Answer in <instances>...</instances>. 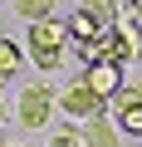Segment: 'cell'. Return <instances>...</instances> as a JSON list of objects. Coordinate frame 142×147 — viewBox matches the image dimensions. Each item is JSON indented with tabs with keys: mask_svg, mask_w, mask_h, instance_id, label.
I'll use <instances>...</instances> for the list:
<instances>
[{
	"mask_svg": "<svg viewBox=\"0 0 142 147\" xmlns=\"http://www.w3.org/2000/svg\"><path fill=\"white\" fill-rule=\"evenodd\" d=\"M79 147H122L118 142V123L103 113V118H88L83 127H79Z\"/></svg>",
	"mask_w": 142,
	"mask_h": 147,
	"instance_id": "cell-7",
	"label": "cell"
},
{
	"mask_svg": "<svg viewBox=\"0 0 142 147\" xmlns=\"http://www.w3.org/2000/svg\"><path fill=\"white\" fill-rule=\"evenodd\" d=\"M49 147H79V132H69V127H64V132H59V137H54Z\"/></svg>",
	"mask_w": 142,
	"mask_h": 147,
	"instance_id": "cell-13",
	"label": "cell"
},
{
	"mask_svg": "<svg viewBox=\"0 0 142 147\" xmlns=\"http://www.w3.org/2000/svg\"><path fill=\"white\" fill-rule=\"evenodd\" d=\"M0 5H5V0H0Z\"/></svg>",
	"mask_w": 142,
	"mask_h": 147,
	"instance_id": "cell-16",
	"label": "cell"
},
{
	"mask_svg": "<svg viewBox=\"0 0 142 147\" xmlns=\"http://www.w3.org/2000/svg\"><path fill=\"white\" fill-rule=\"evenodd\" d=\"M20 59H25V54H20V44H15V39H0V84H5L10 74L20 69Z\"/></svg>",
	"mask_w": 142,
	"mask_h": 147,
	"instance_id": "cell-10",
	"label": "cell"
},
{
	"mask_svg": "<svg viewBox=\"0 0 142 147\" xmlns=\"http://www.w3.org/2000/svg\"><path fill=\"white\" fill-rule=\"evenodd\" d=\"M83 10H88L93 20H103V25H113V20H118V0H83Z\"/></svg>",
	"mask_w": 142,
	"mask_h": 147,
	"instance_id": "cell-11",
	"label": "cell"
},
{
	"mask_svg": "<svg viewBox=\"0 0 142 147\" xmlns=\"http://www.w3.org/2000/svg\"><path fill=\"white\" fill-rule=\"evenodd\" d=\"M118 132H132V137H142V108L137 103H118Z\"/></svg>",
	"mask_w": 142,
	"mask_h": 147,
	"instance_id": "cell-9",
	"label": "cell"
},
{
	"mask_svg": "<svg viewBox=\"0 0 142 147\" xmlns=\"http://www.w3.org/2000/svg\"><path fill=\"white\" fill-rule=\"evenodd\" d=\"M118 103H137V108H142V84H127V88L118 93Z\"/></svg>",
	"mask_w": 142,
	"mask_h": 147,
	"instance_id": "cell-12",
	"label": "cell"
},
{
	"mask_svg": "<svg viewBox=\"0 0 142 147\" xmlns=\"http://www.w3.org/2000/svg\"><path fill=\"white\" fill-rule=\"evenodd\" d=\"M69 44V20H34L30 25V54H59Z\"/></svg>",
	"mask_w": 142,
	"mask_h": 147,
	"instance_id": "cell-5",
	"label": "cell"
},
{
	"mask_svg": "<svg viewBox=\"0 0 142 147\" xmlns=\"http://www.w3.org/2000/svg\"><path fill=\"white\" fill-rule=\"evenodd\" d=\"M98 49H103V59H118V64L142 59V25H137V20H118L113 34H108Z\"/></svg>",
	"mask_w": 142,
	"mask_h": 147,
	"instance_id": "cell-2",
	"label": "cell"
},
{
	"mask_svg": "<svg viewBox=\"0 0 142 147\" xmlns=\"http://www.w3.org/2000/svg\"><path fill=\"white\" fill-rule=\"evenodd\" d=\"M0 147H20V142H0Z\"/></svg>",
	"mask_w": 142,
	"mask_h": 147,
	"instance_id": "cell-15",
	"label": "cell"
},
{
	"mask_svg": "<svg viewBox=\"0 0 142 147\" xmlns=\"http://www.w3.org/2000/svg\"><path fill=\"white\" fill-rule=\"evenodd\" d=\"M0 118H5V98H0Z\"/></svg>",
	"mask_w": 142,
	"mask_h": 147,
	"instance_id": "cell-14",
	"label": "cell"
},
{
	"mask_svg": "<svg viewBox=\"0 0 142 147\" xmlns=\"http://www.w3.org/2000/svg\"><path fill=\"white\" fill-rule=\"evenodd\" d=\"M15 10H20L25 25H34V20H54V0H15Z\"/></svg>",
	"mask_w": 142,
	"mask_h": 147,
	"instance_id": "cell-8",
	"label": "cell"
},
{
	"mask_svg": "<svg viewBox=\"0 0 142 147\" xmlns=\"http://www.w3.org/2000/svg\"><path fill=\"white\" fill-rule=\"evenodd\" d=\"M113 25H118V20H113ZM113 25H103V20H93V15H88V10L79 5L74 15H69V39H74L79 49H83V44H103V39L113 34Z\"/></svg>",
	"mask_w": 142,
	"mask_h": 147,
	"instance_id": "cell-6",
	"label": "cell"
},
{
	"mask_svg": "<svg viewBox=\"0 0 142 147\" xmlns=\"http://www.w3.org/2000/svg\"><path fill=\"white\" fill-rule=\"evenodd\" d=\"M59 108L69 113V118H79V123H88V118H103V98L79 79V84H69L64 93H59Z\"/></svg>",
	"mask_w": 142,
	"mask_h": 147,
	"instance_id": "cell-4",
	"label": "cell"
},
{
	"mask_svg": "<svg viewBox=\"0 0 142 147\" xmlns=\"http://www.w3.org/2000/svg\"><path fill=\"white\" fill-rule=\"evenodd\" d=\"M83 84H88L103 103H108V98H118V93L127 88V84H122V64H118V59H98V64H88V69H83Z\"/></svg>",
	"mask_w": 142,
	"mask_h": 147,
	"instance_id": "cell-3",
	"label": "cell"
},
{
	"mask_svg": "<svg viewBox=\"0 0 142 147\" xmlns=\"http://www.w3.org/2000/svg\"><path fill=\"white\" fill-rule=\"evenodd\" d=\"M54 103H59V93H49V84H30V88L20 93V127H25V132H30V127H49Z\"/></svg>",
	"mask_w": 142,
	"mask_h": 147,
	"instance_id": "cell-1",
	"label": "cell"
}]
</instances>
